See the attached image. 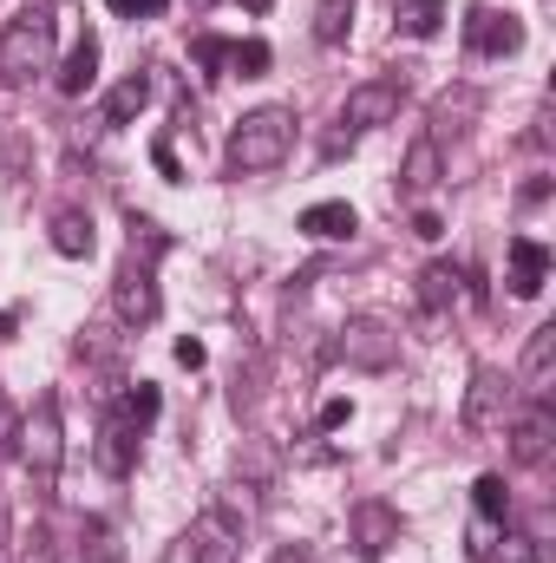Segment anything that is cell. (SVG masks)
I'll return each mask as SVG.
<instances>
[{
	"label": "cell",
	"mask_w": 556,
	"mask_h": 563,
	"mask_svg": "<svg viewBox=\"0 0 556 563\" xmlns=\"http://www.w3.org/2000/svg\"><path fill=\"white\" fill-rule=\"evenodd\" d=\"M132 459H138V426L125 420V413H112L105 432H99V465H105L112 478H125V472H132Z\"/></svg>",
	"instance_id": "13"
},
{
	"label": "cell",
	"mask_w": 556,
	"mask_h": 563,
	"mask_svg": "<svg viewBox=\"0 0 556 563\" xmlns=\"http://www.w3.org/2000/svg\"><path fill=\"white\" fill-rule=\"evenodd\" d=\"M53 33H59V20H53V7L46 0H33V7H20L7 26H0V86H33L40 73H53Z\"/></svg>",
	"instance_id": "1"
},
{
	"label": "cell",
	"mask_w": 556,
	"mask_h": 563,
	"mask_svg": "<svg viewBox=\"0 0 556 563\" xmlns=\"http://www.w3.org/2000/svg\"><path fill=\"white\" fill-rule=\"evenodd\" d=\"M46 236H53V250H59L66 263H86V256L99 250V236H92V217H86V210H59Z\"/></svg>",
	"instance_id": "15"
},
{
	"label": "cell",
	"mask_w": 556,
	"mask_h": 563,
	"mask_svg": "<svg viewBox=\"0 0 556 563\" xmlns=\"http://www.w3.org/2000/svg\"><path fill=\"white\" fill-rule=\"evenodd\" d=\"M438 177H445L438 139H419L413 151H407V164H400V184H407V197H432V190H438Z\"/></svg>",
	"instance_id": "14"
},
{
	"label": "cell",
	"mask_w": 556,
	"mask_h": 563,
	"mask_svg": "<svg viewBox=\"0 0 556 563\" xmlns=\"http://www.w3.org/2000/svg\"><path fill=\"white\" fill-rule=\"evenodd\" d=\"M354 531H360V551H387V544H400V518H393L387 505H360V511H354Z\"/></svg>",
	"instance_id": "19"
},
{
	"label": "cell",
	"mask_w": 556,
	"mask_h": 563,
	"mask_svg": "<svg viewBox=\"0 0 556 563\" xmlns=\"http://www.w3.org/2000/svg\"><path fill=\"white\" fill-rule=\"evenodd\" d=\"M347 33H354V0H321L314 7V40L321 46H341Z\"/></svg>",
	"instance_id": "20"
},
{
	"label": "cell",
	"mask_w": 556,
	"mask_h": 563,
	"mask_svg": "<svg viewBox=\"0 0 556 563\" xmlns=\"http://www.w3.org/2000/svg\"><path fill=\"white\" fill-rule=\"evenodd\" d=\"M20 459H26V472H33L40 485H53V478H59L66 432H59V400H53V394H46V400L20 420Z\"/></svg>",
	"instance_id": "3"
},
{
	"label": "cell",
	"mask_w": 556,
	"mask_h": 563,
	"mask_svg": "<svg viewBox=\"0 0 556 563\" xmlns=\"http://www.w3.org/2000/svg\"><path fill=\"white\" fill-rule=\"evenodd\" d=\"M92 563H119V551H112V531H105V525H92Z\"/></svg>",
	"instance_id": "29"
},
{
	"label": "cell",
	"mask_w": 556,
	"mask_h": 563,
	"mask_svg": "<svg viewBox=\"0 0 556 563\" xmlns=\"http://www.w3.org/2000/svg\"><path fill=\"white\" fill-rule=\"evenodd\" d=\"M504 413H511V380L491 374V367H478L471 374V400H465V432L491 439V432H504Z\"/></svg>",
	"instance_id": "6"
},
{
	"label": "cell",
	"mask_w": 556,
	"mask_h": 563,
	"mask_svg": "<svg viewBox=\"0 0 556 563\" xmlns=\"http://www.w3.org/2000/svg\"><path fill=\"white\" fill-rule=\"evenodd\" d=\"M400 99H407V86H400V79H360V86L347 92V106H341V132H347V139H360V132L393 125V119H400Z\"/></svg>",
	"instance_id": "5"
},
{
	"label": "cell",
	"mask_w": 556,
	"mask_h": 563,
	"mask_svg": "<svg viewBox=\"0 0 556 563\" xmlns=\"http://www.w3.org/2000/svg\"><path fill=\"white\" fill-rule=\"evenodd\" d=\"M13 445H20V413L0 400V452H13Z\"/></svg>",
	"instance_id": "27"
},
{
	"label": "cell",
	"mask_w": 556,
	"mask_h": 563,
	"mask_svg": "<svg viewBox=\"0 0 556 563\" xmlns=\"http://www.w3.org/2000/svg\"><path fill=\"white\" fill-rule=\"evenodd\" d=\"M269 563H308V551H301V544H281V551H276Z\"/></svg>",
	"instance_id": "35"
},
{
	"label": "cell",
	"mask_w": 556,
	"mask_h": 563,
	"mask_svg": "<svg viewBox=\"0 0 556 563\" xmlns=\"http://www.w3.org/2000/svg\"><path fill=\"white\" fill-rule=\"evenodd\" d=\"M551 439H556L551 400H531V407L511 420V459H518V465H544V459H551Z\"/></svg>",
	"instance_id": "8"
},
{
	"label": "cell",
	"mask_w": 556,
	"mask_h": 563,
	"mask_svg": "<svg viewBox=\"0 0 556 563\" xmlns=\"http://www.w3.org/2000/svg\"><path fill=\"white\" fill-rule=\"evenodd\" d=\"M551 380H556V328L544 321L531 341H524V367H518V387L531 400H551Z\"/></svg>",
	"instance_id": "10"
},
{
	"label": "cell",
	"mask_w": 556,
	"mask_h": 563,
	"mask_svg": "<svg viewBox=\"0 0 556 563\" xmlns=\"http://www.w3.org/2000/svg\"><path fill=\"white\" fill-rule=\"evenodd\" d=\"M458 269H452V263H425V276H419V301H425V308H445V301H452V295H458Z\"/></svg>",
	"instance_id": "22"
},
{
	"label": "cell",
	"mask_w": 556,
	"mask_h": 563,
	"mask_svg": "<svg viewBox=\"0 0 556 563\" xmlns=\"http://www.w3.org/2000/svg\"><path fill=\"white\" fill-rule=\"evenodd\" d=\"M438 26H445V7H438V0H400V33L432 40Z\"/></svg>",
	"instance_id": "21"
},
{
	"label": "cell",
	"mask_w": 556,
	"mask_h": 563,
	"mask_svg": "<svg viewBox=\"0 0 556 563\" xmlns=\"http://www.w3.org/2000/svg\"><path fill=\"white\" fill-rule=\"evenodd\" d=\"M354 230H360L354 203H308L301 210V236H314V243H347Z\"/></svg>",
	"instance_id": "12"
},
{
	"label": "cell",
	"mask_w": 556,
	"mask_h": 563,
	"mask_svg": "<svg viewBox=\"0 0 556 563\" xmlns=\"http://www.w3.org/2000/svg\"><path fill=\"white\" fill-rule=\"evenodd\" d=\"M354 420V400H327V407H321V426H347Z\"/></svg>",
	"instance_id": "33"
},
{
	"label": "cell",
	"mask_w": 556,
	"mask_h": 563,
	"mask_svg": "<svg viewBox=\"0 0 556 563\" xmlns=\"http://www.w3.org/2000/svg\"><path fill=\"white\" fill-rule=\"evenodd\" d=\"M288 144H294V112L288 106H256V112L236 119V132L223 144V164L236 177H263V170H276L288 157Z\"/></svg>",
	"instance_id": "2"
},
{
	"label": "cell",
	"mask_w": 556,
	"mask_h": 563,
	"mask_svg": "<svg viewBox=\"0 0 556 563\" xmlns=\"http://www.w3.org/2000/svg\"><path fill=\"white\" fill-rule=\"evenodd\" d=\"M112 314L125 321V328H151L157 321V256H125V269L112 282Z\"/></svg>",
	"instance_id": "4"
},
{
	"label": "cell",
	"mask_w": 556,
	"mask_h": 563,
	"mask_svg": "<svg viewBox=\"0 0 556 563\" xmlns=\"http://www.w3.org/2000/svg\"><path fill=\"white\" fill-rule=\"evenodd\" d=\"M125 420L138 426V432H144L151 420H157V387H151V380H138V387L125 394Z\"/></svg>",
	"instance_id": "25"
},
{
	"label": "cell",
	"mask_w": 556,
	"mask_h": 563,
	"mask_svg": "<svg viewBox=\"0 0 556 563\" xmlns=\"http://www.w3.org/2000/svg\"><path fill=\"white\" fill-rule=\"evenodd\" d=\"M190 563H236V525H223L216 511L190 531Z\"/></svg>",
	"instance_id": "16"
},
{
	"label": "cell",
	"mask_w": 556,
	"mask_h": 563,
	"mask_svg": "<svg viewBox=\"0 0 556 563\" xmlns=\"http://www.w3.org/2000/svg\"><path fill=\"white\" fill-rule=\"evenodd\" d=\"M151 164H157V170H164V177H170V184H177V177H184V164H177V151H170V144H151Z\"/></svg>",
	"instance_id": "28"
},
{
	"label": "cell",
	"mask_w": 556,
	"mask_h": 563,
	"mask_svg": "<svg viewBox=\"0 0 556 563\" xmlns=\"http://www.w3.org/2000/svg\"><path fill=\"white\" fill-rule=\"evenodd\" d=\"M197 59H203V66H223V59H230V46H223V40H210V33H203V40H197Z\"/></svg>",
	"instance_id": "30"
},
{
	"label": "cell",
	"mask_w": 556,
	"mask_h": 563,
	"mask_svg": "<svg viewBox=\"0 0 556 563\" xmlns=\"http://www.w3.org/2000/svg\"><path fill=\"white\" fill-rule=\"evenodd\" d=\"M230 66H236L243 79H263V73H269V40H236V46H230Z\"/></svg>",
	"instance_id": "23"
},
{
	"label": "cell",
	"mask_w": 556,
	"mask_h": 563,
	"mask_svg": "<svg viewBox=\"0 0 556 563\" xmlns=\"http://www.w3.org/2000/svg\"><path fill=\"white\" fill-rule=\"evenodd\" d=\"M471 498H478V518H504V511H511V492H504L498 472H485V478L471 485Z\"/></svg>",
	"instance_id": "24"
},
{
	"label": "cell",
	"mask_w": 556,
	"mask_h": 563,
	"mask_svg": "<svg viewBox=\"0 0 556 563\" xmlns=\"http://www.w3.org/2000/svg\"><path fill=\"white\" fill-rule=\"evenodd\" d=\"M511 295H544V282H551V250L537 243V236H511Z\"/></svg>",
	"instance_id": "11"
},
{
	"label": "cell",
	"mask_w": 556,
	"mask_h": 563,
	"mask_svg": "<svg viewBox=\"0 0 556 563\" xmlns=\"http://www.w3.org/2000/svg\"><path fill=\"white\" fill-rule=\"evenodd\" d=\"M341 354L354 367H393L400 361V334H387L380 321H347L341 328Z\"/></svg>",
	"instance_id": "9"
},
{
	"label": "cell",
	"mask_w": 556,
	"mask_h": 563,
	"mask_svg": "<svg viewBox=\"0 0 556 563\" xmlns=\"http://www.w3.org/2000/svg\"><path fill=\"white\" fill-rule=\"evenodd\" d=\"M144 106H151V73H125V79L105 92V125H132Z\"/></svg>",
	"instance_id": "18"
},
{
	"label": "cell",
	"mask_w": 556,
	"mask_h": 563,
	"mask_svg": "<svg viewBox=\"0 0 556 563\" xmlns=\"http://www.w3.org/2000/svg\"><path fill=\"white\" fill-rule=\"evenodd\" d=\"M197 7H210V0H197Z\"/></svg>",
	"instance_id": "36"
},
{
	"label": "cell",
	"mask_w": 556,
	"mask_h": 563,
	"mask_svg": "<svg viewBox=\"0 0 556 563\" xmlns=\"http://www.w3.org/2000/svg\"><path fill=\"white\" fill-rule=\"evenodd\" d=\"M203 361H210V354H203V341H190V334H184V341H177V367H203Z\"/></svg>",
	"instance_id": "31"
},
{
	"label": "cell",
	"mask_w": 556,
	"mask_h": 563,
	"mask_svg": "<svg viewBox=\"0 0 556 563\" xmlns=\"http://www.w3.org/2000/svg\"><path fill=\"white\" fill-rule=\"evenodd\" d=\"M465 40H471V53H485V59H511V53H524V20H518V13H498V7H471Z\"/></svg>",
	"instance_id": "7"
},
{
	"label": "cell",
	"mask_w": 556,
	"mask_h": 563,
	"mask_svg": "<svg viewBox=\"0 0 556 563\" xmlns=\"http://www.w3.org/2000/svg\"><path fill=\"white\" fill-rule=\"evenodd\" d=\"M504 558L511 563H537V544H531V538H504Z\"/></svg>",
	"instance_id": "34"
},
{
	"label": "cell",
	"mask_w": 556,
	"mask_h": 563,
	"mask_svg": "<svg viewBox=\"0 0 556 563\" xmlns=\"http://www.w3.org/2000/svg\"><path fill=\"white\" fill-rule=\"evenodd\" d=\"M92 79H99V40H92V33H79V40H73V53H66V66H59V92H66V99H79Z\"/></svg>",
	"instance_id": "17"
},
{
	"label": "cell",
	"mask_w": 556,
	"mask_h": 563,
	"mask_svg": "<svg viewBox=\"0 0 556 563\" xmlns=\"http://www.w3.org/2000/svg\"><path fill=\"white\" fill-rule=\"evenodd\" d=\"M413 236H425V243H438V236H445V223H438L432 210H419V217H413Z\"/></svg>",
	"instance_id": "32"
},
{
	"label": "cell",
	"mask_w": 556,
	"mask_h": 563,
	"mask_svg": "<svg viewBox=\"0 0 556 563\" xmlns=\"http://www.w3.org/2000/svg\"><path fill=\"white\" fill-rule=\"evenodd\" d=\"M105 7H112L119 20H157V13H164L170 0H105Z\"/></svg>",
	"instance_id": "26"
}]
</instances>
